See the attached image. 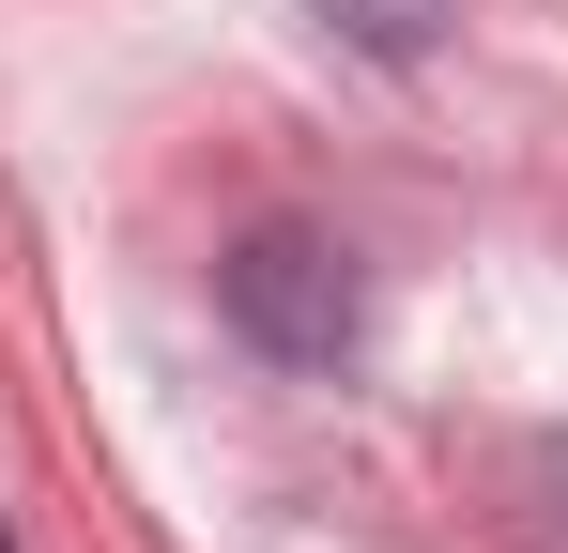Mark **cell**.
<instances>
[{"instance_id":"obj_1","label":"cell","mask_w":568,"mask_h":553,"mask_svg":"<svg viewBox=\"0 0 568 553\" xmlns=\"http://www.w3.org/2000/svg\"><path fill=\"white\" fill-rule=\"evenodd\" d=\"M215 292H231V323L262 339L277 369H338L354 354V323H369V276H354V247L338 231H246L231 262H215Z\"/></svg>"},{"instance_id":"obj_2","label":"cell","mask_w":568,"mask_h":553,"mask_svg":"<svg viewBox=\"0 0 568 553\" xmlns=\"http://www.w3.org/2000/svg\"><path fill=\"white\" fill-rule=\"evenodd\" d=\"M0 553H16V539H0Z\"/></svg>"}]
</instances>
